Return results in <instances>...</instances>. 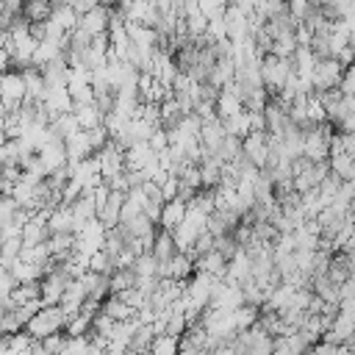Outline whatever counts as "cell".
Masks as SVG:
<instances>
[{
  "label": "cell",
  "mask_w": 355,
  "mask_h": 355,
  "mask_svg": "<svg viewBox=\"0 0 355 355\" xmlns=\"http://www.w3.org/2000/svg\"><path fill=\"white\" fill-rule=\"evenodd\" d=\"M61 327H67V313L61 311V305H47V308H42V311L25 324V333H28L33 341H44L47 336L58 333Z\"/></svg>",
  "instance_id": "6da1fadb"
},
{
  "label": "cell",
  "mask_w": 355,
  "mask_h": 355,
  "mask_svg": "<svg viewBox=\"0 0 355 355\" xmlns=\"http://www.w3.org/2000/svg\"><path fill=\"white\" fill-rule=\"evenodd\" d=\"M261 75H263V83L272 86V89H283L288 83V78L294 75V64L291 58H280L275 53H269L263 61H261Z\"/></svg>",
  "instance_id": "7a4b0ae2"
},
{
  "label": "cell",
  "mask_w": 355,
  "mask_h": 355,
  "mask_svg": "<svg viewBox=\"0 0 355 355\" xmlns=\"http://www.w3.org/2000/svg\"><path fill=\"white\" fill-rule=\"evenodd\" d=\"M330 144H333V136L327 133V128L316 125L305 133V141H302V155L311 161V164H324V158L330 155Z\"/></svg>",
  "instance_id": "3957f363"
},
{
  "label": "cell",
  "mask_w": 355,
  "mask_h": 355,
  "mask_svg": "<svg viewBox=\"0 0 355 355\" xmlns=\"http://www.w3.org/2000/svg\"><path fill=\"white\" fill-rule=\"evenodd\" d=\"M105 239H108V230L100 219H92L80 233H75V250L83 252V255H94L100 250H105Z\"/></svg>",
  "instance_id": "277c9868"
},
{
  "label": "cell",
  "mask_w": 355,
  "mask_h": 355,
  "mask_svg": "<svg viewBox=\"0 0 355 355\" xmlns=\"http://www.w3.org/2000/svg\"><path fill=\"white\" fill-rule=\"evenodd\" d=\"M341 80H344V64L338 58H319L313 69V89L330 92L333 86H341Z\"/></svg>",
  "instance_id": "5b68a950"
},
{
  "label": "cell",
  "mask_w": 355,
  "mask_h": 355,
  "mask_svg": "<svg viewBox=\"0 0 355 355\" xmlns=\"http://www.w3.org/2000/svg\"><path fill=\"white\" fill-rule=\"evenodd\" d=\"M97 161H100V172H103V178H105V183L108 180H114V178H119V175H125V150L116 144V141H108L103 150H100V155H97Z\"/></svg>",
  "instance_id": "8992f818"
},
{
  "label": "cell",
  "mask_w": 355,
  "mask_h": 355,
  "mask_svg": "<svg viewBox=\"0 0 355 355\" xmlns=\"http://www.w3.org/2000/svg\"><path fill=\"white\" fill-rule=\"evenodd\" d=\"M244 158L250 164H255L258 169H266V164L272 161V147H269V136L261 130H252L244 139Z\"/></svg>",
  "instance_id": "52a82bcc"
},
{
  "label": "cell",
  "mask_w": 355,
  "mask_h": 355,
  "mask_svg": "<svg viewBox=\"0 0 355 355\" xmlns=\"http://www.w3.org/2000/svg\"><path fill=\"white\" fill-rule=\"evenodd\" d=\"M69 283H72V277H69L64 269H50V272L44 275V280H42V305H44V308H47V305H58Z\"/></svg>",
  "instance_id": "ba28073f"
},
{
  "label": "cell",
  "mask_w": 355,
  "mask_h": 355,
  "mask_svg": "<svg viewBox=\"0 0 355 355\" xmlns=\"http://www.w3.org/2000/svg\"><path fill=\"white\" fill-rule=\"evenodd\" d=\"M225 25H227V39L230 42H241L250 36V17L239 8V6H227L225 11Z\"/></svg>",
  "instance_id": "9c48e42d"
},
{
  "label": "cell",
  "mask_w": 355,
  "mask_h": 355,
  "mask_svg": "<svg viewBox=\"0 0 355 355\" xmlns=\"http://www.w3.org/2000/svg\"><path fill=\"white\" fill-rule=\"evenodd\" d=\"M227 139V128H225V122L216 116V119H208V122H202V130H200V141H202V147L208 150V155H214L219 147H222V141Z\"/></svg>",
  "instance_id": "30bf717a"
},
{
  "label": "cell",
  "mask_w": 355,
  "mask_h": 355,
  "mask_svg": "<svg viewBox=\"0 0 355 355\" xmlns=\"http://www.w3.org/2000/svg\"><path fill=\"white\" fill-rule=\"evenodd\" d=\"M227 255L225 252H219V250H211L208 255H200L197 258V263H194V269L197 272H205V275H211V277H216V280H222L225 275H227Z\"/></svg>",
  "instance_id": "8fae6325"
},
{
  "label": "cell",
  "mask_w": 355,
  "mask_h": 355,
  "mask_svg": "<svg viewBox=\"0 0 355 355\" xmlns=\"http://www.w3.org/2000/svg\"><path fill=\"white\" fill-rule=\"evenodd\" d=\"M186 214H189V202L186 200H169L166 205H164V211H161V225H164V230H169V233H175L180 225H183V219H186Z\"/></svg>",
  "instance_id": "7c38bea8"
},
{
  "label": "cell",
  "mask_w": 355,
  "mask_h": 355,
  "mask_svg": "<svg viewBox=\"0 0 355 355\" xmlns=\"http://www.w3.org/2000/svg\"><path fill=\"white\" fill-rule=\"evenodd\" d=\"M108 19H111L108 8H105V6H94L89 14L80 17V28L89 31L92 36H103V33L108 31Z\"/></svg>",
  "instance_id": "4fadbf2b"
},
{
  "label": "cell",
  "mask_w": 355,
  "mask_h": 355,
  "mask_svg": "<svg viewBox=\"0 0 355 355\" xmlns=\"http://www.w3.org/2000/svg\"><path fill=\"white\" fill-rule=\"evenodd\" d=\"M319 64V55L313 53V47H297L294 53V72L305 80H313V69Z\"/></svg>",
  "instance_id": "5bb4252c"
},
{
  "label": "cell",
  "mask_w": 355,
  "mask_h": 355,
  "mask_svg": "<svg viewBox=\"0 0 355 355\" xmlns=\"http://www.w3.org/2000/svg\"><path fill=\"white\" fill-rule=\"evenodd\" d=\"M103 313H108L114 322H128V319H136V316H139V311L130 308V305H128L122 297H116V294L103 302Z\"/></svg>",
  "instance_id": "9a60e30c"
},
{
  "label": "cell",
  "mask_w": 355,
  "mask_h": 355,
  "mask_svg": "<svg viewBox=\"0 0 355 355\" xmlns=\"http://www.w3.org/2000/svg\"><path fill=\"white\" fill-rule=\"evenodd\" d=\"M31 25H36V22H47L50 17H53V3L50 0H28L25 6H22V11H19Z\"/></svg>",
  "instance_id": "2e32d148"
},
{
  "label": "cell",
  "mask_w": 355,
  "mask_h": 355,
  "mask_svg": "<svg viewBox=\"0 0 355 355\" xmlns=\"http://www.w3.org/2000/svg\"><path fill=\"white\" fill-rule=\"evenodd\" d=\"M47 225H50V233H75V214H72V208H67V205L53 208Z\"/></svg>",
  "instance_id": "e0dca14e"
},
{
  "label": "cell",
  "mask_w": 355,
  "mask_h": 355,
  "mask_svg": "<svg viewBox=\"0 0 355 355\" xmlns=\"http://www.w3.org/2000/svg\"><path fill=\"white\" fill-rule=\"evenodd\" d=\"M75 116H78V125H80V130H94V128H100L103 125V111L97 108V103H92V105H75Z\"/></svg>",
  "instance_id": "ac0fdd59"
},
{
  "label": "cell",
  "mask_w": 355,
  "mask_h": 355,
  "mask_svg": "<svg viewBox=\"0 0 355 355\" xmlns=\"http://www.w3.org/2000/svg\"><path fill=\"white\" fill-rule=\"evenodd\" d=\"M225 128H227V133L230 136H239V139H247L250 133H252V114L244 108V111H239L236 116H230V119H225Z\"/></svg>",
  "instance_id": "d6986e66"
},
{
  "label": "cell",
  "mask_w": 355,
  "mask_h": 355,
  "mask_svg": "<svg viewBox=\"0 0 355 355\" xmlns=\"http://www.w3.org/2000/svg\"><path fill=\"white\" fill-rule=\"evenodd\" d=\"M153 255H155L161 263H166V261H172V258L178 255V244H175V236H172L169 230H164V233H158V236H155Z\"/></svg>",
  "instance_id": "ffe728a7"
},
{
  "label": "cell",
  "mask_w": 355,
  "mask_h": 355,
  "mask_svg": "<svg viewBox=\"0 0 355 355\" xmlns=\"http://www.w3.org/2000/svg\"><path fill=\"white\" fill-rule=\"evenodd\" d=\"M136 283H139V275H136V269H116V272L108 277L111 294H122V291L133 288Z\"/></svg>",
  "instance_id": "44dd1931"
},
{
  "label": "cell",
  "mask_w": 355,
  "mask_h": 355,
  "mask_svg": "<svg viewBox=\"0 0 355 355\" xmlns=\"http://www.w3.org/2000/svg\"><path fill=\"white\" fill-rule=\"evenodd\" d=\"M178 352H180V338L169 333L155 336V341L150 344V355H178Z\"/></svg>",
  "instance_id": "7402d4cb"
},
{
  "label": "cell",
  "mask_w": 355,
  "mask_h": 355,
  "mask_svg": "<svg viewBox=\"0 0 355 355\" xmlns=\"http://www.w3.org/2000/svg\"><path fill=\"white\" fill-rule=\"evenodd\" d=\"M92 324H94V316H89V313L80 311L78 316H72V319L67 322V336H69V338H80Z\"/></svg>",
  "instance_id": "603a6c76"
},
{
  "label": "cell",
  "mask_w": 355,
  "mask_h": 355,
  "mask_svg": "<svg viewBox=\"0 0 355 355\" xmlns=\"http://www.w3.org/2000/svg\"><path fill=\"white\" fill-rule=\"evenodd\" d=\"M233 316H236V330H250V327H252V322L258 319L255 305H241V308H236V311H233Z\"/></svg>",
  "instance_id": "cb8c5ba5"
},
{
  "label": "cell",
  "mask_w": 355,
  "mask_h": 355,
  "mask_svg": "<svg viewBox=\"0 0 355 355\" xmlns=\"http://www.w3.org/2000/svg\"><path fill=\"white\" fill-rule=\"evenodd\" d=\"M197 3H200V11H202L208 19L225 17V11H227V0H197Z\"/></svg>",
  "instance_id": "d4e9b609"
},
{
  "label": "cell",
  "mask_w": 355,
  "mask_h": 355,
  "mask_svg": "<svg viewBox=\"0 0 355 355\" xmlns=\"http://www.w3.org/2000/svg\"><path fill=\"white\" fill-rule=\"evenodd\" d=\"M67 341H69V338H64L61 333H53V336H47V338L39 341V344H42V349H44L47 355H61L64 347H67Z\"/></svg>",
  "instance_id": "484cf974"
},
{
  "label": "cell",
  "mask_w": 355,
  "mask_h": 355,
  "mask_svg": "<svg viewBox=\"0 0 355 355\" xmlns=\"http://www.w3.org/2000/svg\"><path fill=\"white\" fill-rule=\"evenodd\" d=\"M61 355H92V341H86L83 336L80 338H69Z\"/></svg>",
  "instance_id": "4316f807"
},
{
  "label": "cell",
  "mask_w": 355,
  "mask_h": 355,
  "mask_svg": "<svg viewBox=\"0 0 355 355\" xmlns=\"http://www.w3.org/2000/svg\"><path fill=\"white\" fill-rule=\"evenodd\" d=\"M311 3H313V0H288V14H291L294 19H308V14L313 11Z\"/></svg>",
  "instance_id": "83f0119b"
},
{
  "label": "cell",
  "mask_w": 355,
  "mask_h": 355,
  "mask_svg": "<svg viewBox=\"0 0 355 355\" xmlns=\"http://www.w3.org/2000/svg\"><path fill=\"white\" fill-rule=\"evenodd\" d=\"M313 352H316V355H336V352H338V344H327V341H322Z\"/></svg>",
  "instance_id": "f1b7e54d"
},
{
  "label": "cell",
  "mask_w": 355,
  "mask_h": 355,
  "mask_svg": "<svg viewBox=\"0 0 355 355\" xmlns=\"http://www.w3.org/2000/svg\"><path fill=\"white\" fill-rule=\"evenodd\" d=\"M178 355H208V349H200V347H189L180 341V352Z\"/></svg>",
  "instance_id": "f546056e"
},
{
  "label": "cell",
  "mask_w": 355,
  "mask_h": 355,
  "mask_svg": "<svg viewBox=\"0 0 355 355\" xmlns=\"http://www.w3.org/2000/svg\"><path fill=\"white\" fill-rule=\"evenodd\" d=\"M349 214H352V216H355V200H352V208H349Z\"/></svg>",
  "instance_id": "4dcf8cb0"
},
{
  "label": "cell",
  "mask_w": 355,
  "mask_h": 355,
  "mask_svg": "<svg viewBox=\"0 0 355 355\" xmlns=\"http://www.w3.org/2000/svg\"><path fill=\"white\" fill-rule=\"evenodd\" d=\"M100 3H105V6H108V3H114V0H100Z\"/></svg>",
  "instance_id": "1f68e13d"
},
{
  "label": "cell",
  "mask_w": 355,
  "mask_h": 355,
  "mask_svg": "<svg viewBox=\"0 0 355 355\" xmlns=\"http://www.w3.org/2000/svg\"><path fill=\"white\" fill-rule=\"evenodd\" d=\"M313 3H327V0H313Z\"/></svg>",
  "instance_id": "d6a6232c"
},
{
  "label": "cell",
  "mask_w": 355,
  "mask_h": 355,
  "mask_svg": "<svg viewBox=\"0 0 355 355\" xmlns=\"http://www.w3.org/2000/svg\"><path fill=\"white\" fill-rule=\"evenodd\" d=\"M349 344H352V347H355V336H352V341H349Z\"/></svg>",
  "instance_id": "836d02e7"
}]
</instances>
